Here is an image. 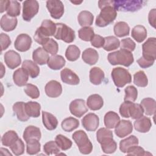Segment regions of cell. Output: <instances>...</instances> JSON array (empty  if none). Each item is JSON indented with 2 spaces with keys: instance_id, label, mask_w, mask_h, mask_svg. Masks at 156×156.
<instances>
[{
  "instance_id": "ee69618b",
  "label": "cell",
  "mask_w": 156,
  "mask_h": 156,
  "mask_svg": "<svg viewBox=\"0 0 156 156\" xmlns=\"http://www.w3.org/2000/svg\"><path fill=\"white\" fill-rule=\"evenodd\" d=\"M26 143V151L29 155H35L38 154L41 149V144L39 140L36 139L30 140Z\"/></svg>"
},
{
  "instance_id": "5b68a950",
  "label": "cell",
  "mask_w": 156,
  "mask_h": 156,
  "mask_svg": "<svg viewBox=\"0 0 156 156\" xmlns=\"http://www.w3.org/2000/svg\"><path fill=\"white\" fill-rule=\"evenodd\" d=\"M144 1H113V6L116 10L122 12H135L144 5Z\"/></svg>"
},
{
  "instance_id": "d6a6232c",
  "label": "cell",
  "mask_w": 156,
  "mask_h": 156,
  "mask_svg": "<svg viewBox=\"0 0 156 156\" xmlns=\"http://www.w3.org/2000/svg\"><path fill=\"white\" fill-rule=\"evenodd\" d=\"M140 105L142 106L146 115L151 116L155 113L156 102L154 99L151 98H144L141 100Z\"/></svg>"
},
{
  "instance_id": "c3c4849f",
  "label": "cell",
  "mask_w": 156,
  "mask_h": 156,
  "mask_svg": "<svg viewBox=\"0 0 156 156\" xmlns=\"http://www.w3.org/2000/svg\"><path fill=\"white\" fill-rule=\"evenodd\" d=\"M125 96L124 98V101L134 102L138 96L137 89L133 85L127 86L125 89Z\"/></svg>"
},
{
  "instance_id": "7bdbcfd3",
  "label": "cell",
  "mask_w": 156,
  "mask_h": 156,
  "mask_svg": "<svg viewBox=\"0 0 156 156\" xmlns=\"http://www.w3.org/2000/svg\"><path fill=\"white\" fill-rule=\"evenodd\" d=\"M80 54V51L79 48L76 45H69L65 52L66 58L71 62H74L77 60Z\"/></svg>"
},
{
  "instance_id": "f5cc1de1",
  "label": "cell",
  "mask_w": 156,
  "mask_h": 156,
  "mask_svg": "<svg viewBox=\"0 0 156 156\" xmlns=\"http://www.w3.org/2000/svg\"><path fill=\"white\" fill-rule=\"evenodd\" d=\"M10 148L15 155H20L24 152V144L20 138H18L14 144L10 146Z\"/></svg>"
},
{
  "instance_id": "d4e9b609",
  "label": "cell",
  "mask_w": 156,
  "mask_h": 156,
  "mask_svg": "<svg viewBox=\"0 0 156 156\" xmlns=\"http://www.w3.org/2000/svg\"><path fill=\"white\" fill-rule=\"evenodd\" d=\"M87 104L90 110H98L102 107L104 105V101L100 95L98 94H93L88 98Z\"/></svg>"
},
{
  "instance_id": "e0dca14e",
  "label": "cell",
  "mask_w": 156,
  "mask_h": 156,
  "mask_svg": "<svg viewBox=\"0 0 156 156\" xmlns=\"http://www.w3.org/2000/svg\"><path fill=\"white\" fill-rule=\"evenodd\" d=\"M17 18L12 17L7 14L4 15L1 20V27L5 32L13 30L17 26Z\"/></svg>"
},
{
  "instance_id": "6f0895ef",
  "label": "cell",
  "mask_w": 156,
  "mask_h": 156,
  "mask_svg": "<svg viewBox=\"0 0 156 156\" xmlns=\"http://www.w3.org/2000/svg\"><path fill=\"white\" fill-rule=\"evenodd\" d=\"M34 38L36 42L41 45H43L44 43H46L49 39V37H47L43 33H41L38 28L35 32Z\"/></svg>"
},
{
  "instance_id": "816d5d0a",
  "label": "cell",
  "mask_w": 156,
  "mask_h": 156,
  "mask_svg": "<svg viewBox=\"0 0 156 156\" xmlns=\"http://www.w3.org/2000/svg\"><path fill=\"white\" fill-rule=\"evenodd\" d=\"M24 92L32 99H37L40 96V91L36 85L27 83L24 88Z\"/></svg>"
},
{
  "instance_id": "8d00e7d4",
  "label": "cell",
  "mask_w": 156,
  "mask_h": 156,
  "mask_svg": "<svg viewBox=\"0 0 156 156\" xmlns=\"http://www.w3.org/2000/svg\"><path fill=\"white\" fill-rule=\"evenodd\" d=\"M114 33L118 37H122L129 34L130 27L127 23L119 21L116 23L113 27Z\"/></svg>"
},
{
  "instance_id": "f907efd6",
  "label": "cell",
  "mask_w": 156,
  "mask_h": 156,
  "mask_svg": "<svg viewBox=\"0 0 156 156\" xmlns=\"http://www.w3.org/2000/svg\"><path fill=\"white\" fill-rule=\"evenodd\" d=\"M43 151L48 155L51 154L57 155L59 154L60 149L55 141H50L47 142L43 146Z\"/></svg>"
},
{
  "instance_id": "9f6ffc18",
  "label": "cell",
  "mask_w": 156,
  "mask_h": 156,
  "mask_svg": "<svg viewBox=\"0 0 156 156\" xmlns=\"http://www.w3.org/2000/svg\"><path fill=\"white\" fill-rule=\"evenodd\" d=\"M121 49H126L130 52L134 51L135 49V43L130 38H127L121 40Z\"/></svg>"
},
{
  "instance_id": "f1b7e54d",
  "label": "cell",
  "mask_w": 156,
  "mask_h": 156,
  "mask_svg": "<svg viewBox=\"0 0 156 156\" xmlns=\"http://www.w3.org/2000/svg\"><path fill=\"white\" fill-rule=\"evenodd\" d=\"M22 68L32 78L37 77L40 73V68L36 63L30 60H25L22 63Z\"/></svg>"
},
{
  "instance_id": "f6af8a7d",
  "label": "cell",
  "mask_w": 156,
  "mask_h": 156,
  "mask_svg": "<svg viewBox=\"0 0 156 156\" xmlns=\"http://www.w3.org/2000/svg\"><path fill=\"white\" fill-rule=\"evenodd\" d=\"M55 141L58 147L62 151H66L72 146V141L63 135L59 134L55 136Z\"/></svg>"
},
{
  "instance_id": "9c48e42d",
  "label": "cell",
  "mask_w": 156,
  "mask_h": 156,
  "mask_svg": "<svg viewBox=\"0 0 156 156\" xmlns=\"http://www.w3.org/2000/svg\"><path fill=\"white\" fill-rule=\"evenodd\" d=\"M69 108L71 113L78 118L82 116L88 111L85 101L82 99H77L71 101Z\"/></svg>"
},
{
  "instance_id": "484cf974",
  "label": "cell",
  "mask_w": 156,
  "mask_h": 156,
  "mask_svg": "<svg viewBox=\"0 0 156 156\" xmlns=\"http://www.w3.org/2000/svg\"><path fill=\"white\" fill-rule=\"evenodd\" d=\"M23 136L26 142L32 139L40 140L41 136L40 129L34 126H29L25 129Z\"/></svg>"
},
{
  "instance_id": "74e56055",
  "label": "cell",
  "mask_w": 156,
  "mask_h": 156,
  "mask_svg": "<svg viewBox=\"0 0 156 156\" xmlns=\"http://www.w3.org/2000/svg\"><path fill=\"white\" fill-rule=\"evenodd\" d=\"M61 126L63 130L70 132L79 127V121L73 117H68L62 121Z\"/></svg>"
},
{
  "instance_id": "4dcf8cb0",
  "label": "cell",
  "mask_w": 156,
  "mask_h": 156,
  "mask_svg": "<svg viewBox=\"0 0 156 156\" xmlns=\"http://www.w3.org/2000/svg\"><path fill=\"white\" fill-rule=\"evenodd\" d=\"M102 151L105 154H112L117 149V144L113 137H107L103 139L100 143Z\"/></svg>"
},
{
  "instance_id": "f35d334b",
  "label": "cell",
  "mask_w": 156,
  "mask_h": 156,
  "mask_svg": "<svg viewBox=\"0 0 156 156\" xmlns=\"http://www.w3.org/2000/svg\"><path fill=\"white\" fill-rule=\"evenodd\" d=\"M105 42L103 46L104 50L111 51L118 49L120 46L119 40L114 36H108L104 38Z\"/></svg>"
},
{
  "instance_id": "003e7915",
  "label": "cell",
  "mask_w": 156,
  "mask_h": 156,
  "mask_svg": "<svg viewBox=\"0 0 156 156\" xmlns=\"http://www.w3.org/2000/svg\"><path fill=\"white\" fill-rule=\"evenodd\" d=\"M72 3H73V4H80V3H82V1H80V2H77V1H71Z\"/></svg>"
},
{
  "instance_id": "ab89813d",
  "label": "cell",
  "mask_w": 156,
  "mask_h": 156,
  "mask_svg": "<svg viewBox=\"0 0 156 156\" xmlns=\"http://www.w3.org/2000/svg\"><path fill=\"white\" fill-rule=\"evenodd\" d=\"M18 138V134L15 131L9 130L6 132L2 136V144L5 146L10 147L14 144Z\"/></svg>"
},
{
  "instance_id": "6da1fadb",
  "label": "cell",
  "mask_w": 156,
  "mask_h": 156,
  "mask_svg": "<svg viewBox=\"0 0 156 156\" xmlns=\"http://www.w3.org/2000/svg\"><path fill=\"white\" fill-rule=\"evenodd\" d=\"M113 1H108L107 5L103 7L100 13L98 15L96 20V25L100 27H105L114 21L116 16V10L113 6Z\"/></svg>"
},
{
  "instance_id": "6125c7cd",
  "label": "cell",
  "mask_w": 156,
  "mask_h": 156,
  "mask_svg": "<svg viewBox=\"0 0 156 156\" xmlns=\"http://www.w3.org/2000/svg\"><path fill=\"white\" fill-rule=\"evenodd\" d=\"M131 103L132 102H130V101H124L120 105L119 113L122 117L126 118H130L129 115V108Z\"/></svg>"
},
{
  "instance_id": "91938a15",
  "label": "cell",
  "mask_w": 156,
  "mask_h": 156,
  "mask_svg": "<svg viewBox=\"0 0 156 156\" xmlns=\"http://www.w3.org/2000/svg\"><path fill=\"white\" fill-rule=\"evenodd\" d=\"M91 44L93 46L100 48L101 47H103L105 42L104 38L99 35H95L93 37V38L91 40Z\"/></svg>"
},
{
  "instance_id": "44dd1931",
  "label": "cell",
  "mask_w": 156,
  "mask_h": 156,
  "mask_svg": "<svg viewBox=\"0 0 156 156\" xmlns=\"http://www.w3.org/2000/svg\"><path fill=\"white\" fill-rule=\"evenodd\" d=\"M42 121L44 126L49 130L56 129L58 125V121L55 116L47 112H42Z\"/></svg>"
},
{
  "instance_id": "b9f144b4",
  "label": "cell",
  "mask_w": 156,
  "mask_h": 156,
  "mask_svg": "<svg viewBox=\"0 0 156 156\" xmlns=\"http://www.w3.org/2000/svg\"><path fill=\"white\" fill-rule=\"evenodd\" d=\"M21 5L17 1H8L6 9L7 14L12 17H16L20 14Z\"/></svg>"
},
{
  "instance_id": "03108f58",
  "label": "cell",
  "mask_w": 156,
  "mask_h": 156,
  "mask_svg": "<svg viewBox=\"0 0 156 156\" xmlns=\"http://www.w3.org/2000/svg\"><path fill=\"white\" fill-rule=\"evenodd\" d=\"M1 63V65H2V69H1V78H2V77H3L4 73H5V71H3V70H5V68H4V66H3L2 63Z\"/></svg>"
},
{
  "instance_id": "1f68e13d",
  "label": "cell",
  "mask_w": 156,
  "mask_h": 156,
  "mask_svg": "<svg viewBox=\"0 0 156 156\" xmlns=\"http://www.w3.org/2000/svg\"><path fill=\"white\" fill-rule=\"evenodd\" d=\"M79 24L82 27H89L93 24L94 16L89 11L83 10L80 12L77 16Z\"/></svg>"
},
{
  "instance_id": "5bb4252c",
  "label": "cell",
  "mask_w": 156,
  "mask_h": 156,
  "mask_svg": "<svg viewBox=\"0 0 156 156\" xmlns=\"http://www.w3.org/2000/svg\"><path fill=\"white\" fill-rule=\"evenodd\" d=\"M4 62L9 68L13 69L17 68L21 64V56L15 51L10 50L4 54Z\"/></svg>"
},
{
  "instance_id": "11a10c76",
  "label": "cell",
  "mask_w": 156,
  "mask_h": 156,
  "mask_svg": "<svg viewBox=\"0 0 156 156\" xmlns=\"http://www.w3.org/2000/svg\"><path fill=\"white\" fill-rule=\"evenodd\" d=\"M112 131L108 130L107 128H101L96 132V138L99 143L104 138L107 137H113Z\"/></svg>"
},
{
  "instance_id": "4fadbf2b",
  "label": "cell",
  "mask_w": 156,
  "mask_h": 156,
  "mask_svg": "<svg viewBox=\"0 0 156 156\" xmlns=\"http://www.w3.org/2000/svg\"><path fill=\"white\" fill-rule=\"evenodd\" d=\"M115 133L119 138H124L132 132L133 126L129 120L122 119L115 127Z\"/></svg>"
},
{
  "instance_id": "4316f807",
  "label": "cell",
  "mask_w": 156,
  "mask_h": 156,
  "mask_svg": "<svg viewBox=\"0 0 156 156\" xmlns=\"http://www.w3.org/2000/svg\"><path fill=\"white\" fill-rule=\"evenodd\" d=\"M66 63L65 58L60 55H53L49 57L47 62L49 68L53 70H58L62 68Z\"/></svg>"
},
{
  "instance_id": "60d3db41",
  "label": "cell",
  "mask_w": 156,
  "mask_h": 156,
  "mask_svg": "<svg viewBox=\"0 0 156 156\" xmlns=\"http://www.w3.org/2000/svg\"><path fill=\"white\" fill-rule=\"evenodd\" d=\"M144 110L142 106L139 104H135L132 102L129 108V115L130 118L133 119H137L143 116Z\"/></svg>"
},
{
  "instance_id": "7c38bea8",
  "label": "cell",
  "mask_w": 156,
  "mask_h": 156,
  "mask_svg": "<svg viewBox=\"0 0 156 156\" xmlns=\"http://www.w3.org/2000/svg\"><path fill=\"white\" fill-rule=\"evenodd\" d=\"M83 127L87 131H95L99 126V119L98 115L90 113L86 115L82 119Z\"/></svg>"
},
{
  "instance_id": "be15d7a7",
  "label": "cell",
  "mask_w": 156,
  "mask_h": 156,
  "mask_svg": "<svg viewBox=\"0 0 156 156\" xmlns=\"http://www.w3.org/2000/svg\"><path fill=\"white\" fill-rule=\"evenodd\" d=\"M155 14H156V9H152L149 13L148 15V20L149 23L153 27H155Z\"/></svg>"
},
{
  "instance_id": "bcb514c9",
  "label": "cell",
  "mask_w": 156,
  "mask_h": 156,
  "mask_svg": "<svg viewBox=\"0 0 156 156\" xmlns=\"http://www.w3.org/2000/svg\"><path fill=\"white\" fill-rule=\"evenodd\" d=\"M133 83L138 87H145L148 84V79L143 71H139L133 75Z\"/></svg>"
},
{
  "instance_id": "ffe728a7",
  "label": "cell",
  "mask_w": 156,
  "mask_h": 156,
  "mask_svg": "<svg viewBox=\"0 0 156 156\" xmlns=\"http://www.w3.org/2000/svg\"><path fill=\"white\" fill-rule=\"evenodd\" d=\"M29 79V74L23 68H18L13 74V80L14 83L18 87H23L26 85Z\"/></svg>"
},
{
  "instance_id": "e7e4bbea",
  "label": "cell",
  "mask_w": 156,
  "mask_h": 156,
  "mask_svg": "<svg viewBox=\"0 0 156 156\" xmlns=\"http://www.w3.org/2000/svg\"><path fill=\"white\" fill-rule=\"evenodd\" d=\"M8 4V1H0V5H1V13H3L5 10H6L7 6Z\"/></svg>"
},
{
  "instance_id": "94428289",
  "label": "cell",
  "mask_w": 156,
  "mask_h": 156,
  "mask_svg": "<svg viewBox=\"0 0 156 156\" xmlns=\"http://www.w3.org/2000/svg\"><path fill=\"white\" fill-rule=\"evenodd\" d=\"M0 40L1 45V51L5 50L11 44V40L9 36L4 33H1L0 35Z\"/></svg>"
},
{
  "instance_id": "7dc6e473",
  "label": "cell",
  "mask_w": 156,
  "mask_h": 156,
  "mask_svg": "<svg viewBox=\"0 0 156 156\" xmlns=\"http://www.w3.org/2000/svg\"><path fill=\"white\" fill-rule=\"evenodd\" d=\"M79 37L83 41H89L94 35V30L91 27H83L78 31Z\"/></svg>"
},
{
  "instance_id": "7402d4cb",
  "label": "cell",
  "mask_w": 156,
  "mask_h": 156,
  "mask_svg": "<svg viewBox=\"0 0 156 156\" xmlns=\"http://www.w3.org/2000/svg\"><path fill=\"white\" fill-rule=\"evenodd\" d=\"M82 57L85 63L90 65H93L96 64L98 62L99 58V54L96 50L89 48L83 51Z\"/></svg>"
},
{
  "instance_id": "680465c9",
  "label": "cell",
  "mask_w": 156,
  "mask_h": 156,
  "mask_svg": "<svg viewBox=\"0 0 156 156\" xmlns=\"http://www.w3.org/2000/svg\"><path fill=\"white\" fill-rule=\"evenodd\" d=\"M154 62V59L144 57L143 56H142L138 60H137V63H138L139 66L142 68H147L152 66Z\"/></svg>"
},
{
  "instance_id": "3957f363",
  "label": "cell",
  "mask_w": 156,
  "mask_h": 156,
  "mask_svg": "<svg viewBox=\"0 0 156 156\" xmlns=\"http://www.w3.org/2000/svg\"><path fill=\"white\" fill-rule=\"evenodd\" d=\"M73 139L77 145L79 151L83 154H89L93 150V144L87 133L82 130H77L73 134Z\"/></svg>"
},
{
  "instance_id": "d6986e66",
  "label": "cell",
  "mask_w": 156,
  "mask_h": 156,
  "mask_svg": "<svg viewBox=\"0 0 156 156\" xmlns=\"http://www.w3.org/2000/svg\"><path fill=\"white\" fill-rule=\"evenodd\" d=\"M49 58L48 53L41 47L37 48L33 51L32 58L35 63L40 65L47 63Z\"/></svg>"
},
{
  "instance_id": "f546056e",
  "label": "cell",
  "mask_w": 156,
  "mask_h": 156,
  "mask_svg": "<svg viewBox=\"0 0 156 156\" xmlns=\"http://www.w3.org/2000/svg\"><path fill=\"white\" fill-rule=\"evenodd\" d=\"M104 124L107 129L115 128L120 121L118 115L113 111L108 112L104 116Z\"/></svg>"
},
{
  "instance_id": "836d02e7",
  "label": "cell",
  "mask_w": 156,
  "mask_h": 156,
  "mask_svg": "<svg viewBox=\"0 0 156 156\" xmlns=\"http://www.w3.org/2000/svg\"><path fill=\"white\" fill-rule=\"evenodd\" d=\"M131 35L138 43H141L147 37V30L143 26L137 25L132 29Z\"/></svg>"
},
{
  "instance_id": "d590c367",
  "label": "cell",
  "mask_w": 156,
  "mask_h": 156,
  "mask_svg": "<svg viewBox=\"0 0 156 156\" xmlns=\"http://www.w3.org/2000/svg\"><path fill=\"white\" fill-rule=\"evenodd\" d=\"M139 143L138 139L135 135H131L124 140H122L119 143V149L123 153H126L128 149L130 147L138 145Z\"/></svg>"
},
{
  "instance_id": "8fae6325",
  "label": "cell",
  "mask_w": 156,
  "mask_h": 156,
  "mask_svg": "<svg viewBox=\"0 0 156 156\" xmlns=\"http://www.w3.org/2000/svg\"><path fill=\"white\" fill-rule=\"evenodd\" d=\"M31 44V37L26 34H21L16 37L14 46L15 48L20 52H26L30 48Z\"/></svg>"
},
{
  "instance_id": "83f0119b",
  "label": "cell",
  "mask_w": 156,
  "mask_h": 156,
  "mask_svg": "<svg viewBox=\"0 0 156 156\" xmlns=\"http://www.w3.org/2000/svg\"><path fill=\"white\" fill-rule=\"evenodd\" d=\"M90 80L95 85H100L105 77L104 71L99 67H93L90 71Z\"/></svg>"
},
{
  "instance_id": "7a4b0ae2",
  "label": "cell",
  "mask_w": 156,
  "mask_h": 156,
  "mask_svg": "<svg viewBox=\"0 0 156 156\" xmlns=\"http://www.w3.org/2000/svg\"><path fill=\"white\" fill-rule=\"evenodd\" d=\"M107 59L112 65H121L127 67L132 65L134 61L132 52L123 49L109 53Z\"/></svg>"
},
{
  "instance_id": "db71d44e",
  "label": "cell",
  "mask_w": 156,
  "mask_h": 156,
  "mask_svg": "<svg viewBox=\"0 0 156 156\" xmlns=\"http://www.w3.org/2000/svg\"><path fill=\"white\" fill-rule=\"evenodd\" d=\"M126 153L128 155H152L151 153L146 152L143 148L137 145L133 146L129 148Z\"/></svg>"
},
{
  "instance_id": "9a60e30c",
  "label": "cell",
  "mask_w": 156,
  "mask_h": 156,
  "mask_svg": "<svg viewBox=\"0 0 156 156\" xmlns=\"http://www.w3.org/2000/svg\"><path fill=\"white\" fill-rule=\"evenodd\" d=\"M46 95L50 98H57L62 92V87L61 84L55 80L48 82L44 87Z\"/></svg>"
},
{
  "instance_id": "e575fe53",
  "label": "cell",
  "mask_w": 156,
  "mask_h": 156,
  "mask_svg": "<svg viewBox=\"0 0 156 156\" xmlns=\"http://www.w3.org/2000/svg\"><path fill=\"white\" fill-rule=\"evenodd\" d=\"M26 111L29 117L37 118L40 115L41 105L37 102L29 101L25 104Z\"/></svg>"
},
{
  "instance_id": "ba28073f",
  "label": "cell",
  "mask_w": 156,
  "mask_h": 156,
  "mask_svg": "<svg viewBox=\"0 0 156 156\" xmlns=\"http://www.w3.org/2000/svg\"><path fill=\"white\" fill-rule=\"evenodd\" d=\"M46 7L52 18H60L64 13V5L61 1L49 0L46 1Z\"/></svg>"
},
{
  "instance_id": "ac0fdd59",
  "label": "cell",
  "mask_w": 156,
  "mask_h": 156,
  "mask_svg": "<svg viewBox=\"0 0 156 156\" xmlns=\"http://www.w3.org/2000/svg\"><path fill=\"white\" fill-rule=\"evenodd\" d=\"M152 126L151 121L149 118L143 116L134 122L135 129L141 133H146L149 131Z\"/></svg>"
},
{
  "instance_id": "52a82bcc",
  "label": "cell",
  "mask_w": 156,
  "mask_h": 156,
  "mask_svg": "<svg viewBox=\"0 0 156 156\" xmlns=\"http://www.w3.org/2000/svg\"><path fill=\"white\" fill-rule=\"evenodd\" d=\"M39 4L36 0H27L23 3V18L26 21H30L38 13Z\"/></svg>"
},
{
  "instance_id": "30bf717a",
  "label": "cell",
  "mask_w": 156,
  "mask_h": 156,
  "mask_svg": "<svg viewBox=\"0 0 156 156\" xmlns=\"http://www.w3.org/2000/svg\"><path fill=\"white\" fill-rule=\"evenodd\" d=\"M143 55L144 57L156 58V38L155 37L149 38L142 45Z\"/></svg>"
},
{
  "instance_id": "277c9868",
  "label": "cell",
  "mask_w": 156,
  "mask_h": 156,
  "mask_svg": "<svg viewBox=\"0 0 156 156\" xmlns=\"http://www.w3.org/2000/svg\"><path fill=\"white\" fill-rule=\"evenodd\" d=\"M111 76L115 85L121 88L132 81V76L130 73L126 69L121 67H117L113 69Z\"/></svg>"
},
{
  "instance_id": "8992f818",
  "label": "cell",
  "mask_w": 156,
  "mask_h": 156,
  "mask_svg": "<svg viewBox=\"0 0 156 156\" xmlns=\"http://www.w3.org/2000/svg\"><path fill=\"white\" fill-rule=\"evenodd\" d=\"M54 36L57 40L70 43L75 39V32L65 24L56 23V30Z\"/></svg>"
},
{
  "instance_id": "603a6c76",
  "label": "cell",
  "mask_w": 156,
  "mask_h": 156,
  "mask_svg": "<svg viewBox=\"0 0 156 156\" xmlns=\"http://www.w3.org/2000/svg\"><path fill=\"white\" fill-rule=\"evenodd\" d=\"M38 29L47 37L54 36L56 30V23L49 20H44Z\"/></svg>"
},
{
  "instance_id": "681fc988",
  "label": "cell",
  "mask_w": 156,
  "mask_h": 156,
  "mask_svg": "<svg viewBox=\"0 0 156 156\" xmlns=\"http://www.w3.org/2000/svg\"><path fill=\"white\" fill-rule=\"evenodd\" d=\"M43 48L52 55H55L58 50V45L56 41L52 38H49L48 41L43 45Z\"/></svg>"
},
{
  "instance_id": "2e32d148",
  "label": "cell",
  "mask_w": 156,
  "mask_h": 156,
  "mask_svg": "<svg viewBox=\"0 0 156 156\" xmlns=\"http://www.w3.org/2000/svg\"><path fill=\"white\" fill-rule=\"evenodd\" d=\"M60 77L62 81L66 84L76 85L80 82L79 76L69 68H65L61 71Z\"/></svg>"
},
{
  "instance_id": "cb8c5ba5",
  "label": "cell",
  "mask_w": 156,
  "mask_h": 156,
  "mask_svg": "<svg viewBox=\"0 0 156 156\" xmlns=\"http://www.w3.org/2000/svg\"><path fill=\"white\" fill-rule=\"evenodd\" d=\"M25 104L23 102H16L12 107L13 111L16 114L18 119L23 122L27 121L30 118L26 113Z\"/></svg>"
}]
</instances>
